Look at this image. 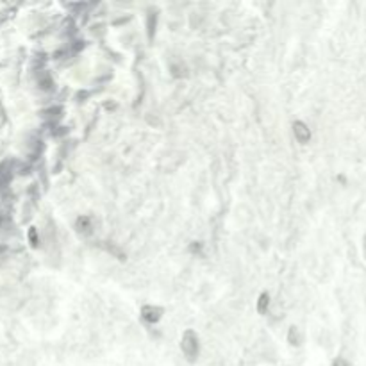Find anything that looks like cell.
Listing matches in <instances>:
<instances>
[{
	"label": "cell",
	"instance_id": "cell-1",
	"mask_svg": "<svg viewBox=\"0 0 366 366\" xmlns=\"http://www.w3.org/2000/svg\"><path fill=\"white\" fill-rule=\"evenodd\" d=\"M182 352L188 357L189 361H193L197 356H199V339L193 332H186L184 338H182Z\"/></svg>",
	"mask_w": 366,
	"mask_h": 366
},
{
	"label": "cell",
	"instance_id": "cell-2",
	"mask_svg": "<svg viewBox=\"0 0 366 366\" xmlns=\"http://www.w3.org/2000/svg\"><path fill=\"white\" fill-rule=\"evenodd\" d=\"M293 130H295V136H297V140L300 141V143H307L309 138H311V130L307 129V127L304 125L302 122H297L293 125Z\"/></svg>",
	"mask_w": 366,
	"mask_h": 366
},
{
	"label": "cell",
	"instance_id": "cell-3",
	"mask_svg": "<svg viewBox=\"0 0 366 366\" xmlns=\"http://www.w3.org/2000/svg\"><path fill=\"white\" fill-rule=\"evenodd\" d=\"M143 316L148 320V322H156L159 318V309H154V307H145L143 309Z\"/></svg>",
	"mask_w": 366,
	"mask_h": 366
},
{
	"label": "cell",
	"instance_id": "cell-4",
	"mask_svg": "<svg viewBox=\"0 0 366 366\" xmlns=\"http://www.w3.org/2000/svg\"><path fill=\"white\" fill-rule=\"evenodd\" d=\"M290 341H291V345H300V336H298V332H297V329H291V334H290Z\"/></svg>",
	"mask_w": 366,
	"mask_h": 366
},
{
	"label": "cell",
	"instance_id": "cell-5",
	"mask_svg": "<svg viewBox=\"0 0 366 366\" xmlns=\"http://www.w3.org/2000/svg\"><path fill=\"white\" fill-rule=\"evenodd\" d=\"M266 304H268V297H266V295H263V297H261V300H259V311L261 313L266 311Z\"/></svg>",
	"mask_w": 366,
	"mask_h": 366
},
{
	"label": "cell",
	"instance_id": "cell-6",
	"mask_svg": "<svg viewBox=\"0 0 366 366\" xmlns=\"http://www.w3.org/2000/svg\"><path fill=\"white\" fill-rule=\"evenodd\" d=\"M332 366H352V364H350L346 359H343V357H338V359H334Z\"/></svg>",
	"mask_w": 366,
	"mask_h": 366
},
{
	"label": "cell",
	"instance_id": "cell-7",
	"mask_svg": "<svg viewBox=\"0 0 366 366\" xmlns=\"http://www.w3.org/2000/svg\"><path fill=\"white\" fill-rule=\"evenodd\" d=\"M364 256H366V238H364Z\"/></svg>",
	"mask_w": 366,
	"mask_h": 366
}]
</instances>
